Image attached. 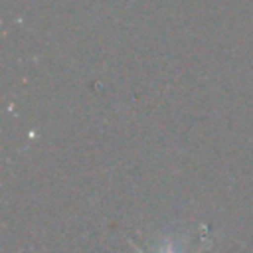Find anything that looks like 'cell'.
I'll list each match as a JSON object with an SVG mask.
<instances>
[{
	"mask_svg": "<svg viewBox=\"0 0 253 253\" xmlns=\"http://www.w3.org/2000/svg\"><path fill=\"white\" fill-rule=\"evenodd\" d=\"M128 243H130V247H132L136 253H146V251H142L136 243H132V241H128ZM206 247H208V245H202L196 253H202ZM158 253H182V243H176V239H174V237L166 235V237L162 239V245H160V251H158Z\"/></svg>",
	"mask_w": 253,
	"mask_h": 253,
	"instance_id": "6da1fadb",
	"label": "cell"
}]
</instances>
